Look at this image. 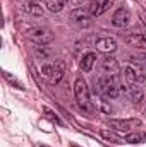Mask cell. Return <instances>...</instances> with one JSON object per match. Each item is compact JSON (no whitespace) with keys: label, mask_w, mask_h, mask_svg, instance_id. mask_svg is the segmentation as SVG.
I'll use <instances>...</instances> for the list:
<instances>
[{"label":"cell","mask_w":146,"mask_h":147,"mask_svg":"<svg viewBox=\"0 0 146 147\" xmlns=\"http://www.w3.org/2000/svg\"><path fill=\"white\" fill-rule=\"evenodd\" d=\"M95 91L100 94L102 99H117L122 87L117 79V75H100L95 79Z\"/></svg>","instance_id":"obj_1"},{"label":"cell","mask_w":146,"mask_h":147,"mask_svg":"<svg viewBox=\"0 0 146 147\" xmlns=\"http://www.w3.org/2000/svg\"><path fill=\"white\" fill-rule=\"evenodd\" d=\"M74 96H76V101H77V106L84 113L88 115H95L96 113V105L95 101H91V94H89V87L86 84V80L79 75L74 82Z\"/></svg>","instance_id":"obj_2"},{"label":"cell","mask_w":146,"mask_h":147,"mask_svg":"<svg viewBox=\"0 0 146 147\" xmlns=\"http://www.w3.org/2000/svg\"><path fill=\"white\" fill-rule=\"evenodd\" d=\"M65 74V62L64 60H52L41 65V75L50 82V84H57L62 80Z\"/></svg>","instance_id":"obj_3"},{"label":"cell","mask_w":146,"mask_h":147,"mask_svg":"<svg viewBox=\"0 0 146 147\" xmlns=\"http://www.w3.org/2000/svg\"><path fill=\"white\" fill-rule=\"evenodd\" d=\"M143 125L139 118H124V120H108V127L119 134H131Z\"/></svg>","instance_id":"obj_4"},{"label":"cell","mask_w":146,"mask_h":147,"mask_svg":"<svg viewBox=\"0 0 146 147\" xmlns=\"http://www.w3.org/2000/svg\"><path fill=\"white\" fill-rule=\"evenodd\" d=\"M26 36L29 38L33 43L36 45H48L53 41V34L50 33V29L46 28H40V26H33L26 29Z\"/></svg>","instance_id":"obj_5"},{"label":"cell","mask_w":146,"mask_h":147,"mask_svg":"<svg viewBox=\"0 0 146 147\" xmlns=\"http://www.w3.org/2000/svg\"><path fill=\"white\" fill-rule=\"evenodd\" d=\"M122 74H124V80H126V86H131V84H143L146 79V75L143 74V70L136 65H124L122 69Z\"/></svg>","instance_id":"obj_6"},{"label":"cell","mask_w":146,"mask_h":147,"mask_svg":"<svg viewBox=\"0 0 146 147\" xmlns=\"http://www.w3.org/2000/svg\"><path fill=\"white\" fill-rule=\"evenodd\" d=\"M91 17H93V16L89 14V10H86V9H83V7L74 9L72 12L69 14L71 22L76 24L77 28H81V29H86V28L91 26Z\"/></svg>","instance_id":"obj_7"},{"label":"cell","mask_w":146,"mask_h":147,"mask_svg":"<svg viewBox=\"0 0 146 147\" xmlns=\"http://www.w3.org/2000/svg\"><path fill=\"white\" fill-rule=\"evenodd\" d=\"M124 41L129 45V46H134V48H141L146 50V34L143 33H136V31H129V33H122Z\"/></svg>","instance_id":"obj_8"},{"label":"cell","mask_w":146,"mask_h":147,"mask_svg":"<svg viewBox=\"0 0 146 147\" xmlns=\"http://www.w3.org/2000/svg\"><path fill=\"white\" fill-rule=\"evenodd\" d=\"M131 22V12L127 7H120L115 10V14L112 16V24L115 28H126Z\"/></svg>","instance_id":"obj_9"},{"label":"cell","mask_w":146,"mask_h":147,"mask_svg":"<svg viewBox=\"0 0 146 147\" xmlns=\"http://www.w3.org/2000/svg\"><path fill=\"white\" fill-rule=\"evenodd\" d=\"M100 70L103 75H117L120 72V65L117 62V58L113 57H105L102 62H100Z\"/></svg>","instance_id":"obj_10"},{"label":"cell","mask_w":146,"mask_h":147,"mask_svg":"<svg viewBox=\"0 0 146 147\" xmlns=\"http://www.w3.org/2000/svg\"><path fill=\"white\" fill-rule=\"evenodd\" d=\"M112 3H113V0H91L89 2V14L93 17H98L108 10Z\"/></svg>","instance_id":"obj_11"},{"label":"cell","mask_w":146,"mask_h":147,"mask_svg":"<svg viewBox=\"0 0 146 147\" xmlns=\"http://www.w3.org/2000/svg\"><path fill=\"white\" fill-rule=\"evenodd\" d=\"M95 48L102 53H113L117 50V41L113 38H100V39H96Z\"/></svg>","instance_id":"obj_12"},{"label":"cell","mask_w":146,"mask_h":147,"mask_svg":"<svg viewBox=\"0 0 146 147\" xmlns=\"http://www.w3.org/2000/svg\"><path fill=\"white\" fill-rule=\"evenodd\" d=\"M21 9L31 16H36V17L43 16V7L35 0H21Z\"/></svg>","instance_id":"obj_13"},{"label":"cell","mask_w":146,"mask_h":147,"mask_svg":"<svg viewBox=\"0 0 146 147\" xmlns=\"http://www.w3.org/2000/svg\"><path fill=\"white\" fill-rule=\"evenodd\" d=\"M96 60H98L96 53H95V51H88V53L83 55V58H81V62H79V69H81L83 72H89V70L93 69V65L96 63Z\"/></svg>","instance_id":"obj_14"},{"label":"cell","mask_w":146,"mask_h":147,"mask_svg":"<svg viewBox=\"0 0 146 147\" xmlns=\"http://www.w3.org/2000/svg\"><path fill=\"white\" fill-rule=\"evenodd\" d=\"M35 57H36L38 60H41L43 63H46V62H52L53 51L46 45H38V46H35Z\"/></svg>","instance_id":"obj_15"},{"label":"cell","mask_w":146,"mask_h":147,"mask_svg":"<svg viewBox=\"0 0 146 147\" xmlns=\"http://www.w3.org/2000/svg\"><path fill=\"white\" fill-rule=\"evenodd\" d=\"M126 87H127V94H129L132 103H141L143 101L145 92H143L141 84H131V86H126Z\"/></svg>","instance_id":"obj_16"},{"label":"cell","mask_w":146,"mask_h":147,"mask_svg":"<svg viewBox=\"0 0 146 147\" xmlns=\"http://www.w3.org/2000/svg\"><path fill=\"white\" fill-rule=\"evenodd\" d=\"M100 135H102L105 140L113 142V144H124V142H126V139H124V137L117 135V134H115V132H112V130H100Z\"/></svg>","instance_id":"obj_17"},{"label":"cell","mask_w":146,"mask_h":147,"mask_svg":"<svg viewBox=\"0 0 146 147\" xmlns=\"http://www.w3.org/2000/svg\"><path fill=\"white\" fill-rule=\"evenodd\" d=\"M124 139H126L127 144H141V142H146V134H143V132L132 134V132H131V134H126Z\"/></svg>","instance_id":"obj_18"},{"label":"cell","mask_w":146,"mask_h":147,"mask_svg":"<svg viewBox=\"0 0 146 147\" xmlns=\"http://www.w3.org/2000/svg\"><path fill=\"white\" fill-rule=\"evenodd\" d=\"M64 2L65 0H46V7L50 12H60L64 9Z\"/></svg>","instance_id":"obj_19"},{"label":"cell","mask_w":146,"mask_h":147,"mask_svg":"<svg viewBox=\"0 0 146 147\" xmlns=\"http://www.w3.org/2000/svg\"><path fill=\"white\" fill-rule=\"evenodd\" d=\"M3 77H5V80H7L9 84H12V86H16L17 89H21V91L24 89V86H23V82H21V80H19L17 77H14V75H12L10 72H7V70H5V72H3Z\"/></svg>","instance_id":"obj_20"},{"label":"cell","mask_w":146,"mask_h":147,"mask_svg":"<svg viewBox=\"0 0 146 147\" xmlns=\"http://www.w3.org/2000/svg\"><path fill=\"white\" fill-rule=\"evenodd\" d=\"M45 113H46V115H48V116H50V118H52V120L55 121V123H59V125H62V121L59 120V116H55V113H53V111H50L48 108H45Z\"/></svg>","instance_id":"obj_21"},{"label":"cell","mask_w":146,"mask_h":147,"mask_svg":"<svg viewBox=\"0 0 146 147\" xmlns=\"http://www.w3.org/2000/svg\"><path fill=\"white\" fill-rule=\"evenodd\" d=\"M141 21H143V24L146 26V12L145 10H141Z\"/></svg>","instance_id":"obj_22"},{"label":"cell","mask_w":146,"mask_h":147,"mask_svg":"<svg viewBox=\"0 0 146 147\" xmlns=\"http://www.w3.org/2000/svg\"><path fill=\"white\" fill-rule=\"evenodd\" d=\"M71 2H72V3H76V5H77V3H81L83 0H71Z\"/></svg>","instance_id":"obj_23"},{"label":"cell","mask_w":146,"mask_h":147,"mask_svg":"<svg viewBox=\"0 0 146 147\" xmlns=\"http://www.w3.org/2000/svg\"><path fill=\"white\" fill-rule=\"evenodd\" d=\"M35 147H50V146H45V144H36Z\"/></svg>","instance_id":"obj_24"},{"label":"cell","mask_w":146,"mask_h":147,"mask_svg":"<svg viewBox=\"0 0 146 147\" xmlns=\"http://www.w3.org/2000/svg\"><path fill=\"white\" fill-rule=\"evenodd\" d=\"M35 2H38V3H41V2H46V0H35Z\"/></svg>","instance_id":"obj_25"},{"label":"cell","mask_w":146,"mask_h":147,"mask_svg":"<svg viewBox=\"0 0 146 147\" xmlns=\"http://www.w3.org/2000/svg\"><path fill=\"white\" fill-rule=\"evenodd\" d=\"M145 72H146V57H145Z\"/></svg>","instance_id":"obj_26"},{"label":"cell","mask_w":146,"mask_h":147,"mask_svg":"<svg viewBox=\"0 0 146 147\" xmlns=\"http://www.w3.org/2000/svg\"><path fill=\"white\" fill-rule=\"evenodd\" d=\"M65 2H71V0H65Z\"/></svg>","instance_id":"obj_27"}]
</instances>
